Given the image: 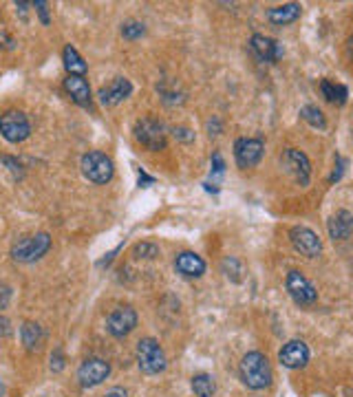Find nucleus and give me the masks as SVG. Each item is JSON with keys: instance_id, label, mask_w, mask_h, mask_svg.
<instances>
[{"instance_id": "nucleus-1", "label": "nucleus", "mask_w": 353, "mask_h": 397, "mask_svg": "<svg viewBox=\"0 0 353 397\" xmlns=\"http://www.w3.org/2000/svg\"><path fill=\"white\" fill-rule=\"evenodd\" d=\"M239 375L243 384L252 391H263L274 380L272 364H269L267 355H263L261 351H250L243 355V360L239 364Z\"/></svg>"}, {"instance_id": "nucleus-2", "label": "nucleus", "mask_w": 353, "mask_h": 397, "mask_svg": "<svg viewBox=\"0 0 353 397\" xmlns=\"http://www.w3.org/2000/svg\"><path fill=\"white\" fill-rule=\"evenodd\" d=\"M51 250V236L47 232H38L23 236L11 245V258L16 263H36Z\"/></svg>"}, {"instance_id": "nucleus-3", "label": "nucleus", "mask_w": 353, "mask_h": 397, "mask_svg": "<svg viewBox=\"0 0 353 397\" xmlns=\"http://www.w3.org/2000/svg\"><path fill=\"white\" fill-rule=\"evenodd\" d=\"M80 168H82V174H85L91 184H97V186L109 184L115 174L113 159L102 150H89L87 155H82Z\"/></svg>"}, {"instance_id": "nucleus-4", "label": "nucleus", "mask_w": 353, "mask_h": 397, "mask_svg": "<svg viewBox=\"0 0 353 397\" xmlns=\"http://www.w3.org/2000/svg\"><path fill=\"white\" fill-rule=\"evenodd\" d=\"M135 353H137L139 371L146 373V375H157V373L165 371V367H168L165 353H163L161 345L155 340V337H143V340H139Z\"/></svg>"}, {"instance_id": "nucleus-5", "label": "nucleus", "mask_w": 353, "mask_h": 397, "mask_svg": "<svg viewBox=\"0 0 353 397\" xmlns=\"http://www.w3.org/2000/svg\"><path fill=\"white\" fill-rule=\"evenodd\" d=\"M0 135L9 144H23L31 135V124L23 111H5L0 115Z\"/></svg>"}, {"instance_id": "nucleus-6", "label": "nucleus", "mask_w": 353, "mask_h": 397, "mask_svg": "<svg viewBox=\"0 0 353 397\" xmlns=\"http://www.w3.org/2000/svg\"><path fill=\"white\" fill-rule=\"evenodd\" d=\"M135 139L141 144L146 146L148 150H163L165 148V128L163 124L159 122V119L155 117H141L135 122Z\"/></svg>"}, {"instance_id": "nucleus-7", "label": "nucleus", "mask_w": 353, "mask_h": 397, "mask_svg": "<svg viewBox=\"0 0 353 397\" xmlns=\"http://www.w3.org/2000/svg\"><path fill=\"white\" fill-rule=\"evenodd\" d=\"M285 287H287V293L292 296V301H294L296 305L307 307V305H314V303L318 301L316 287L311 285V283L307 281V278H305L300 272H296V269H292V272L287 274Z\"/></svg>"}, {"instance_id": "nucleus-8", "label": "nucleus", "mask_w": 353, "mask_h": 397, "mask_svg": "<svg viewBox=\"0 0 353 397\" xmlns=\"http://www.w3.org/2000/svg\"><path fill=\"white\" fill-rule=\"evenodd\" d=\"M111 375V364L102 357H89L80 364L77 369V382L82 388H93L99 386L107 377Z\"/></svg>"}, {"instance_id": "nucleus-9", "label": "nucleus", "mask_w": 353, "mask_h": 397, "mask_svg": "<svg viewBox=\"0 0 353 397\" xmlns=\"http://www.w3.org/2000/svg\"><path fill=\"white\" fill-rule=\"evenodd\" d=\"M263 150H265V144L263 139H256V137H241L234 142V159L239 168H254L261 159H263Z\"/></svg>"}, {"instance_id": "nucleus-10", "label": "nucleus", "mask_w": 353, "mask_h": 397, "mask_svg": "<svg viewBox=\"0 0 353 397\" xmlns=\"http://www.w3.org/2000/svg\"><path fill=\"white\" fill-rule=\"evenodd\" d=\"M281 164L285 166V170L294 177V181L298 186H307L309 177H311V164L305 152L296 150V148H287L281 157Z\"/></svg>"}, {"instance_id": "nucleus-11", "label": "nucleus", "mask_w": 353, "mask_h": 397, "mask_svg": "<svg viewBox=\"0 0 353 397\" xmlns=\"http://www.w3.org/2000/svg\"><path fill=\"white\" fill-rule=\"evenodd\" d=\"M137 327V311L133 307H117L107 318V329L113 337L121 340Z\"/></svg>"}, {"instance_id": "nucleus-12", "label": "nucleus", "mask_w": 353, "mask_h": 397, "mask_svg": "<svg viewBox=\"0 0 353 397\" xmlns=\"http://www.w3.org/2000/svg\"><path fill=\"white\" fill-rule=\"evenodd\" d=\"M289 241H292L294 250L307 258H316L320 256L322 252V243H320V238L314 230H309V228H292V232H289Z\"/></svg>"}, {"instance_id": "nucleus-13", "label": "nucleus", "mask_w": 353, "mask_h": 397, "mask_svg": "<svg viewBox=\"0 0 353 397\" xmlns=\"http://www.w3.org/2000/svg\"><path fill=\"white\" fill-rule=\"evenodd\" d=\"M278 360L285 369H292V371L305 369L309 362V349L303 340H289L278 351Z\"/></svg>"}, {"instance_id": "nucleus-14", "label": "nucleus", "mask_w": 353, "mask_h": 397, "mask_svg": "<svg viewBox=\"0 0 353 397\" xmlns=\"http://www.w3.org/2000/svg\"><path fill=\"white\" fill-rule=\"evenodd\" d=\"M250 49L261 62H278L283 57V45L274 38H267L263 33H254L250 40Z\"/></svg>"}, {"instance_id": "nucleus-15", "label": "nucleus", "mask_w": 353, "mask_h": 397, "mask_svg": "<svg viewBox=\"0 0 353 397\" xmlns=\"http://www.w3.org/2000/svg\"><path fill=\"white\" fill-rule=\"evenodd\" d=\"M133 93V82L129 77H115L109 86L99 89L97 97L102 106H117L119 102H124L126 97H131Z\"/></svg>"}, {"instance_id": "nucleus-16", "label": "nucleus", "mask_w": 353, "mask_h": 397, "mask_svg": "<svg viewBox=\"0 0 353 397\" xmlns=\"http://www.w3.org/2000/svg\"><path fill=\"white\" fill-rule=\"evenodd\" d=\"M65 91L69 97L82 108H91V86L87 82V77L82 75H67L65 77Z\"/></svg>"}, {"instance_id": "nucleus-17", "label": "nucleus", "mask_w": 353, "mask_h": 397, "mask_svg": "<svg viewBox=\"0 0 353 397\" xmlns=\"http://www.w3.org/2000/svg\"><path fill=\"white\" fill-rule=\"evenodd\" d=\"M175 269L185 278H199L205 274V261L195 252H181L175 258Z\"/></svg>"}, {"instance_id": "nucleus-18", "label": "nucleus", "mask_w": 353, "mask_h": 397, "mask_svg": "<svg viewBox=\"0 0 353 397\" xmlns=\"http://www.w3.org/2000/svg\"><path fill=\"white\" fill-rule=\"evenodd\" d=\"M327 230H329V236L334 238V241H344V238H349L351 232H353V214L347 212V210H338L334 216L329 218Z\"/></svg>"}, {"instance_id": "nucleus-19", "label": "nucleus", "mask_w": 353, "mask_h": 397, "mask_svg": "<svg viewBox=\"0 0 353 397\" xmlns=\"http://www.w3.org/2000/svg\"><path fill=\"white\" fill-rule=\"evenodd\" d=\"M300 11L303 7L298 3H287V5H281V7H272L267 11V20L276 27H285V25H292L300 18Z\"/></svg>"}, {"instance_id": "nucleus-20", "label": "nucleus", "mask_w": 353, "mask_h": 397, "mask_svg": "<svg viewBox=\"0 0 353 397\" xmlns=\"http://www.w3.org/2000/svg\"><path fill=\"white\" fill-rule=\"evenodd\" d=\"M20 337H23V345L27 351H38L40 345H43V327H40L38 323H23V327H20Z\"/></svg>"}, {"instance_id": "nucleus-21", "label": "nucleus", "mask_w": 353, "mask_h": 397, "mask_svg": "<svg viewBox=\"0 0 353 397\" xmlns=\"http://www.w3.org/2000/svg\"><path fill=\"white\" fill-rule=\"evenodd\" d=\"M320 93H322V97L327 99V102L338 104V106H344L347 97H349V89L342 86V84L331 82V79H322V82H320Z\"/></svg>"}, {"instance_id": "nucleus-22", "label": "nucleus", "mask_w": 353, "mask_h": 397, "mask_svg": "<svg viewBox=\"0 0 353 397\" xmlns=\"http://www.w3.org/2000/svg\"><path fill=\"white\" fill-rule=\"evenodd\" d=\"M62 60H65V69L69 71V75H82V77H85L89 67H87L85 60H82V55L77 53L75 47L67 45L65 51H62Z\"/></svg>"}, {"instance_id": "nucleus-23", "label": "nucleus", "mask_w": 353, "mask_h": 397, "mask_svg": "<svg viewBox=\"0 0 353 397\" xmlns=\"http://www.w3.org/2000/svg\"><path fill=\"white\" fill-rule=\"evenodd\" d=\"M192 391L197 397H212L214 391H217V384H214V377L207 375V373H199L192 377Z\"/></svg>"}, {"instance_id": "nucleus-24", "label": "nucleus", "mask_w": 353, "mask_h": 397, "mask_svg": "<svg viewBox=\"0 0 353 397\" xmlns=\"http://www.w3.org/2000/svg\"><path fill=\"white\" fill-rule=\"evenodd\" d=\"M300 117L305 119V122H307L309 126H314V128H325V126H327V119H325L322 111H320L318 106H314V104L303 106V108H300Z\"/></svg>"}, {"instance_id": "nucleus-25", "label": "nucleus", "mask_w": 353, "mask_h": 397, "mask_svg": "<svg viewBox=\"0 0 353 397\" xmlns=\"http://www.w3.org/2000/svg\"><path fill=\"white\" fill-rule=\"evenodd\" d=\"M143 33H146V27H143V23H137V20H129V23L121 25V35L126 40H137Z\"/></svg>"}, {"instance_id": "nucleus-26", "label": "nucleus", "mask_w": 353, "mask_h": 397, "mask_svg": "<svg viewBox=\"0 0 353 397\" xmlns=\"http://www.w3.org/2000/svg\"><path fill=\"white\" fill-rule=\"evenodd\" d=\"M0 162H3V164L7 166V170L13 174V179H23V177H25L23 164H20L16 157H7V155H5V157H0Z\"/></svg>"}, {"instance_id": "nucleus-27", "label": "nucleus", "mask_w": 353, "mask_h": 397, "mask_svg": "<svg viewBox=\"0 0 353 397\" xmlns=\"http://www.w3.org/2000/svg\"><path fill=\"white\" fill-rule=\"evenodd\" d=\"M133 254L137 258H155V256H159V247L153 243H139V245H135Z\"/></svg>"}, {"instance_id": "nucleus-28", "label": "nucleus", "mask_w": 353, "mask_h": 397, "mask_svg": "<svg viewBox=\"0 0 353 397\" xmlns=\"http://www.w3.org/2000/svg\"><path fill=\"white\" fill-rule=\"evenodd\" d=\"M173 135H175V139H179V142H183V144H192L195 142V133L190 128H185V126L173 128Z\"/></svg>"}, {"instance_id": "nucleus-29", "label": "nucleus", "mask_w": 353, "mask_h": 397, "mask_svg": "<svg viewBox=\"0 0 353 397\" xmlns=\"http://www.w3.org/2000/svg\"><path fill=\"white\" fill-rule=\"evenodd\" d=\"M31 7H36L40 20H43V25H49L51 18H49V5L45 3V0H36V3H31Z\"/></svg>"}, {"instance_id": "nucleus-30", "label": "nucleus", "mask_w": 353, "mask_h": 397, "mask_svg": "<svg viewBox=\"0 0 353 397\" xmlns=\"http://www.w3.org/2000/svg\"><path fill=\"white\" fill-rule=\"evenodd\" d=\"M9 301H11V287L0 283V311H5L9 307Z\"/></svg>"}, {"instance_id": "nucleus-31", "label": "nucleus", "mask_w": 353, "mask_h": 397, "mask_svg": "<svg viewBox=\"0 0 353 397\" xmlns=\"http://www.w3.org/2000/svg\"><path fill=\"white\" fill-rule=\"evenodd\" d=\"M223 172H225V162L219 152H214L212 155V177H221Z\"/></svg>"}, {"instance_id": "nucleus-32", "label": "nucleus", "mask_w": 353, "mask_h": 397, "mask_svg": "<svg viewBox=\"0 0 353 397\" xmlns=\"http://www.w3.org/2000/svg\"><path fill=\"white\" fill-rule=\"evenodd\" d=\"M51 369L58 373L65 369V355H62V351H53L51 353Z\"/></svg>"}, {"instance_id": "nucleus-33", "label": "nucleus", "mask_w": 353, "mask_h": 397, "mask_svg": "<svg viewBox=\"0 0 353 397\" xmlns=\"http://www.w3.org/2000/svg\"><path fill=\"white\" fill-rule=\"evenodd\" d=\"M153 184H155V177H148L146 172L139 168V188H148Z\"/></svg>"}, {"instance_id": "nucleus-34", "label": "nucleus", "mask_w": 353, "mask_h": 397, "mask_svg": "<svg viewBox=\"0 0 353 397\" xmlns=\"http://www.w3.org/2000/svg\"><path fill=\"white\" fill-rule=\"evenodd\" d=\"M0 335H3V337L11 335V327H9V320L5 315H0Z\"/></svg>"}, {"instance_id": "nucleus-35", "label": "nucleus", "mask_w": 353, "mask_h": 397, "mask_svg": "<svg viewBox=\"0 0 353 397\" xmlns=\"http://www.w3.org/2000/svg\"><path fill=\"white\" fill-rule=\"evenodd\" d=\"M3 47L11 49V47H13V38H11V35H7L5 31H0V49H3Z\"/></svg>"}, {"instance_id": "nucleus-36", "label": "nucleus", "mask_w": 353, "mask_h": 397, "mask_svg": "<svg viewBox=\"0 0 353 397\" xmlns=\"http://www.w3.org/2000/svg\"><path fill=\"white\" fill-rule=\"evenodd\" d=\"M107 397H129V393L124 391L121 386H115V388H111V391L107 393Z\"/></svg>"}, {"instance_id": "nucleus-37", "label": "nucleus", "mask_w": 353, "mask_h": 397, "mask_svg": "<svg viewBox=\"0 0 353 397\" xmlns=\"http://www.w3.org/2000/svg\"><path fill=\"white\" fill-rule=\"evenodd\" d=\"M347 51H349V55H351V60H353V33H351L349 40H347Z\"/></svg>"}, {"instance_id": "nucleus-38", "label": "nucleus", "mask_w": 353, "mask_h": 397, "mask_svg": "<svg viewBox=\"0 0 353 397\" xmlns=\"http://www.w3.org/2000/svg\"><path fill=\"white\" fill-rule=\"evenodd\" d=\"M3 395H5V384L0 382V397H3Z\"/></svg>"}]
</instances>
